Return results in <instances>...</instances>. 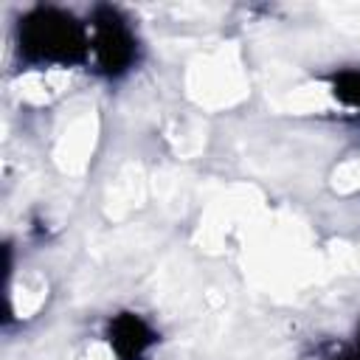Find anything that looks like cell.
I'll list each match as a JSON object with an SVG mask.
<instances>
[{"label":"cell","mask_w":360,"mask_h":360,"mask_svg":"<svg viewBox=\"0 0 360 360\" xmlns=\"http://www.w3.org/2000/svg\"><path fill=\"white\" fill-rule=\"evenodd\" d=\"M357 352H360V332H357Z\"/></svg>","instance_id":"obj_6"},{"label":"cell","mask_w":360,"mask_h":360,"mask_svg":"<svg viewBox=\"0 0 360 360\" xmlns=\"http://www.w3.org/2000/svg\"><path fill=\"white\" fill-rule=\"evenodd\" d=\"M17 51L28 65L70 68L90 56V28L65 8L37 6L17 22Z\"/></svg>","instance_id":"obj_1"},{"label":"cell","mask_w":360,"mask_h":360,"mask_svg":"<svg viewBox=\"0 0 360 360\" xmlns=\"http://www.w3.org/2000/svg\"><path fill=\"white\" fill-rule=\"evenodd\" d=\"M309 360H360V352H354L343 343H321V346H315Z\"/></svg>","instance_id":"obj_5"},{"label":"cell","mask_w":360,"mask_h":360,"mask_svg":"<svg viewBox=\"0 0 360 360\" xmlns=\"http://www.w3.org/2000/svg\"><path fill=\"white\" fill-rule=\"evenodd\" d=\"M107 343L118 360H146L158 343V335L141 315L121 312L107 323Z\"/></svg>","instance_id":"obj_3"},{"label":"cell","mask_w":360,"mask_h":360,"mask_svg":"<svg viewBox=\"0 0 360 360\" xmlns=\"http://www.w3.org/2000/svg\"><path fill=\"white\" fill-rule=\"evenodd\" d=\"M90 51L98 73L115 79L124 76L138 59V39L129 20L112 8L98 6L90 17Z\"/></svg>","instance_id":"obj_2"},{"label":"cell","mask_w":360,"mask_h":360,"mask_svg":"<svg viewBox=\"0 0 360 360\" xmlns=\"http://www.w3.org/2000/svg\"><path fill=\"white\" fill-rule=\"evenodd\" d=\"M332 96L352 107V110H360V68H346V70H338L332 76Z\"/></svg>","instance_id":"obj_4"}]
</instances>
